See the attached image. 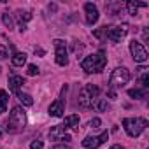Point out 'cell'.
<instances>
[{
  "instance_id": "1",
  "label": "cell",
  "mask_w": 149,
  "mask_h": 149,
  "mask_svg": "<svg viewBox=\"0 0 149 149\" xmlns=\"http://www.w3.org/2000/svg\"><path fill=\"white\" fill-rule=\"evenodd\" d=\"M107 65V56L104 51H98V53H93L90 56H86L83 61H81V68L86 72V74H98L105 68Z\"/></svg>"
},
{
  "instance_id": "2",
  "label": "cell",
  "mask_w": 149,
  "mask_h": 149,
  "mask_svg": "<svg viewBox=\"0 0 149 149\" xmlns=\"http://www.w3.org/2000/svg\"><path fill=\"white\" fill-rule=\"evenodd\" d=\"M25 125H26L25 111H23L19 105L13 107L11 116H9V121H7V125H6V130H7L9 133H18V132H21V130L25 128Z\"/></svg>"
},
{
  "instance_id": "3",
  "label": "cell",
  "mask_w": 149,
  "mask_h": 149,
  "mask_svg": "<svg viewBox=\"0 0 149 149\" xmlns=\"http://www.w3.org/2000/svg\"><path fill=\"white\" fill-rule=\"evenodd\" d=\"M98 95H100V88L97 84H86V86H83V90L79 91V100H77L79 107L91 109L93 104H95V100L98 98Z\"/></svg>"
},
{
  "instance_id": "4",
  "label": "cell",
  "mask_w": 149,
  "mask_h": 149,
  "mask_svg": "<svg viewBox=\"0 0 149 149\" xmlns=\"http://www.w3.org/2000/svg\"><path fill=\"white\" fill-rule=\"evenodd\" d=\"M132 79V72L126 68V67H118L112 70L111 77H109V88L114 90V88H123L128 81Z\"/></svg>"
},
{
  "instance_id": "5",
  "label": "cell",
  "mask_w": 149,
  "mask_h": 149,
  "mask_svg": "<svg viewBox=\"0 0 149 149\" xmlns=\"http://www.w3.org/2000/svg\"><path fill=\"white\" fill-rule=\"evenodd\" d=\"M123 126L130 137H139L147 128V119H144V118H125Z\"/></svg>"
},
{
  "instance_id": "6",
  "label": "cell",
  "mask_w": 149,
  "mask_h": 149,
  "mask_svg": "<svg viewBox=\"0 0 149 149\" xmlns=\"http://www.w3.org/2000/svg\"><path fill=\"white\" fill-rule=\"evenodd\" d=\"M128 25L126 23H123V25H116V26H107V33H105V39H109V40H112V42H121L125 37H126V33H128Z\"/></svg>"
},
{
  "instance_id": "7",
  "label": "cell",
  "mask_w": 149,
  "mask_h": 149,
  "mask_svg": "<svg viewBox=\"0 0 149 149\" xmlns=\"http://www.w3.org/2000/svg\"><path fill=\"white\" fill-rule=\"evenodd\" d=\"M130 53H132V56H133V60L137 61V63H146L147 61V51H146V47L139 42V40H132L130 42Z\"/></svg>"
},
{
  "instance_id": "8",
  "label": "cell",
  "mask_w": 149,
  "mask_h": 149,
  "mask_svg": "<svg viewBox=\"0 0 149 149\" xmlns=\"http://www.w3.org/2000/svg\"><path fill=\"white\" fill-rule=\"evenodd\" d=\"M54 54H56V63L60 67H67L68 65V54H67V44L61 39L54 40Z\"/></svg>"
},
{
  "instance_id": "9",
  "label": "cell",
  "mask_w": 149,
  "mask_h": 149,
  "mask_svg": "<svg viewBox=\"0 0 149 149\" xmlns=\"http://www.w3.org/2000/svg\"><path fill=\"white\" fill-rule=\"evenodd\" d=\"M107 139H109V132H102L100 135H90V137H86V139L83 140V146L88 147V149H97V147H100Z\"/></svg>"
},
{
  "instance_id": "10",
  "label": "cell",
  "mask_w": 149,
  "mask_h": 149,
  "mask_svg": "<svg viewBox=\"0 0 149 149\" xmlns=\"http://www.w3.org/2000/svg\"><path fill=\"white\" fill-rule=\"evenodd\" d=\"M49 139L51 140H58V142H70V135L65 133V128L60 125V126H53L49 130Z\"/></svg>"
},
{
  "instance_id": "11",
  "label": "cell",
  "mask_w": 149,
  "mask_h": 149,
  "mask_svg": "<svg viewBox=\"0 0 149 149\" xmlns=\"http://www.w3.org/2000/svg\"><path fill=\"white\" fill-rule=\"evenodd\" d=\"M84 11H86V23L88 25H93V23L98 21V9H97V6L88 2V4H84Z\"/></svg>"
},
{
  "instance_id": "12",
  "label": "cell",
  "mask_w": 149,
  "mask_h": 149,
  "mask_svg": "<svg viewBox=\"0 0 149 149\" xmlns=\"http://www.w3.org/2000/svg\"><path fill=\"white\" fill-rule=\"evenodd\" d=\"M63 112H65L63 98H58V100H54V102L49 105V114H51L53 118H61V116H63Z\"/></svg>"
},
{
  "instance_id": "13",
  "label": "cell",
  "mask_w": 149,
  "mask_h": 149,
  "mask_svg": "<svg viewBox=\"0 0 149 149\" xmlns=\"http://www.w3.org/2000/svg\"><path fill=\"white\" fill-rule=\"evenodd\" d=\"M25 84V79L21 77V76H16V74H13V76L9 77V90L13 91V93H19V88Z\"/></svg>"
},
{
  "instance_id": "14",
  "label": "cell",
  "mask_w": 149,
  "mask_h": 149,
  "mask_svg": "<svg viewBox=\"0 0 149 149\" xmlns=\"http://www.w3.org/2000/svg\"><path fill=\"white\" fill-rule=\"evenodd\" d=\"M61 126H63V128H74V130H79V116H77V114L67 116Z\"/></svg>"
},
{
  "instance_id": "15",
  "label": "cell",
  "mask_w": 149,
  "mask_h": 149,
  "mask_svg": "<svg viewBox=\"0 0 149 149\" xmlns=\"http://www.w3.org/2000/svg\"><path fill=\"white\" fill-rule=\"evenodd\" d=\"M126 7H128V13L132 16H137V9L139 7H147V4L146 2H133V0H130V2L126 4Z\"/></svg>"
},
{
  "instance_id": "16",
  "label": "cell",
  "mask_w": 149,
  "mask_h": 149,
  "mask_svg": "<svg viewBox=\"0 0 149 149\" xmlns=\"http://www.w3.org/2000/svg\"><path fill=\"white\" fill-rule=\"evenodd\" d=\"M9 104V93L6 90H0V114H4Z\"/></svg>"
},
{
  "instance_id": "17",
  "label": "cell",
  "mask_w": 149,
  "mask_h": 149,
  "mask_svg": "<svg viewBox=\"0 0 149 149\" xmlns=\"http://www.w3.org/2000/svg\"><path fill=\"white\" fill-rule=\"evenodd\" d=\"M26 63V54L25 53H14L13 56V65L14 67H23Z\"/></svg>"
},
{
  "instance_id": "18",
  "label": "cell",
  "mask_w": 149,
  "mask_h": 149,
  "mask_svg": "<svg viewBox=\"0 0 149 149\" xmlns=\"http://www.w3.org/2000/svg\"><path fill=\"white\" fill-rule=\"evenodd\" d=\"M128 95H130L132 98H146V97H147V91H146V90L133 88V90H128Z\"/></svg>"
},
{
  "instance_id": "19",
  "label": "cell",
  "mask_w": 149,
  "mask_h": 149,
  "mask_svg": "<svg viewBox=\"0 0 149 149\" xmlns=\"http://www.w3.org/2000/svg\"><path fill=\"white\" fill-rule=\"evenodd\" d=\"M18 98H19V102H21L23 105H26V107L33 105V98H32L28 93H18Z\"/></svg>"
},
{
  "instance_id": "20",
  "label": "cell",
  "mask_w": 149,
  "mask_h": 149,
  "mask_svg": "<svg viewBox=\"0 0 149 149\" xmlns=\"http://www.w3.org/2000/svg\"><path fill=\"white\" fill-rule=\"evenodd\" d=\"M139 84L142 86V90H146V91H147V88H149V74H147L146 70L142 72V76L139 77Z\"/></svg>"
},
{
  "instance_id": "21",
  "label": "cell",
  "mask_w": 149,
  "mask_h": 149,
  "mask_svg": "<svg viewBox=\"0 0 149 149\" xmlns=\"http://www.w3.org/2000/svg\"><path fill=\"white\" fill-rule=\"evenodd\" d=\"M93 107H95L97 111H100V112H102V111H107V109H109V104H107L104 98H97V100H95V104H93Z\"/></svg>"
},
{
  "instance_id": "22",
  "label": "cell",
  "mask_w": 149,
  "mask_h": 149,
  "mask_svg": "<svg viewBox=\"0 0 149 149\" xmlns=\"http://www.w3.org/2000/svg\"><path fill=\"white\" fill-rule=\"evenodd\" d=\"M16 16H18V19L21 21V25H23V21H30V19H32V14L26 13V11H18Z\"/></svg>"
},
{
  "instance_id": "23",
  "label": "cell",
  "mask_w": 149,
  "mask_h": 149,
  "mask_svg": "<svg viewBox=\"0 0 149 149\" xmlns=\"http://www.w3.org/2000/svg\"><path fill=\"white\" fill-rule=\"evenodd\" d=\"M105 33H107V25L105 26H100V28H97L95 32H93V37H97V39H105Z\"/></svg>"
},
{
  "instance_id": "24",
  "label": "cell",
  "mask_w": 149,
  "mask_h": 149,
  "mask_svg": "<svg viewBox=\"0 0 149 149\" xmlns=\"http://www.w3.org/2000/svg\"><path fill=\"white\" fill-rule=\"evenodd\" d=\"M2 21H4V25H6L9 30H13V28H14V21H13V18H11L7 13H6V14H2Z\"/></svg>"
},
{
  "instance_id": "25",
  "label": "cell",
  "mask_w": 149,
  "mask_h": 149,
  "mask_svg": "<svg viewBox=\"0 0 149 149\" xmlns=\"http://www.w3.org/2000/svg\"><path fill=\"white\" fill-rule=\"evenodd\" d=\"M42 147H44V142H42L40 139L33 140V142H32V146H30V149H42Z\"/></svg>"
},
{
  "instance_id": "26",
  "label": "cell",
  "mask_w": 149,
  "mask_h": 149,
  "mask_svg": "<svg viewBox=\"0 0 149 149\" xmlns=\"http://www.w3.org/2000/svg\"><path fill=\"white\" fill-rule=\"evenodd\" d=\"M28 76H37V74H39V67L37 65H28Z\"/></svg>"
},
{
  "instance_id": "27",
  "label": "cell",
  "mask_w": 149,
  "mask_h": 149,
  "mask_svg": "<svg viewBox=\"0 0 149 149\" xmlns=\"http://www.w3.org/2000/svg\"><path fill=\"white\" fill-rule=\"evenodd\" d=\"M7 56H9V51H7V47L0 44V60H6Z\"/></svg>"
},
{
  "instance_id": "28",
  "label": "cell",
  "mask_w": 149,
  "mask_h": 149,
  "mask_svg": "<svg viewBox=\"0 0 149 149\" xmlns=\"http://www.w3.org/2000/svg\"><path fill=\"white\" fill-rule=\"evenodd\" d=\"M100 125H102V121H100V118H93V119L90 121V126H91V128H98Z\"/></svg>"
},
{
  "instance_id": "29",
  "label": "cell",
  "mask_w": 149,
  "mask_h": 149,
  "mask_svg": "<svg viewBox=\"0 0 149 149\" xmlns=\"http://www.w3.org/2000/svg\"><path fill=\"white\" fill-rule=\"evenodd\" d=\"M142 37H144V40H147V39H149V32H147V28H144V30H142Z\"/></svg>"
},
{
  "instance_id": "30",
  "label": "cell",
  "mask_w": 149,
  "mask_h": 149,
  "mask_svg": "<svg viewBox=\"0 0 149 149\" xmlns=\"http://www.w3.org/2000/svg\"><path fill=\"white\" fill-rule=\"evenodd\" d=\"M35 54H46V51L42 47H35Z\"/></svg>"
},
{
  "instance_id": "31",
  "label": "cell",
  "mask_w": 149,
  "mask_h": 149,
  "mask_svg": "<svg viewBox=\"0 0 149 149\" xmlns=\"http://www.w3.org/2000/svg\"><path fill=\"white\" fill-rule=\"evenodd\" d=\"M51 149H67V147H63V146H54V147H51Z\"/></svg>"
},
{
  "instance_id": "32",
  "label": "cell",
  "mask_w": 149,
  "mask_h": 149,
  "mask_svg": "<svg viewBox=\"0 0 149 149\" xmlns=\"http://www.w3.org/2000/svg\"><path fill=\"white\" fill-rule=\"evenodd\" d=\"M111 149H125V147H121V146H112Z\"/></svg>"
},
{
  "instance_id": "33",
  "label": "cell",
  "mask_w": 149,
  "mask_h": 149,
  "mask_svg": "<svg viewBox=\"0 0 149 149\" xmlns=\"http://www.w3.org/2000/svg\"><path fill=\"white\" fill-rule=\"evenodd\" d=\"M0 70H2V68H0Z\"/></svg>"
}]
</instances>
